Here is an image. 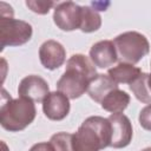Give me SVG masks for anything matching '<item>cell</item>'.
I'll return each instance as SVG.
<instances>
[{
	"label": "cell",
	"mask_w": 151,
	"mask_h": 151,
	"mask_svg": "<svg viewBox=\"0 0 151 151\" xmlns=\"http://www.w3.org/2000/svg\"><path fill=\"white\" fill-rule=\"evenodd\" d=\"M39 59L41 65L47 70L59 68L66 59L64 46L57 40H47L39 48Z\"/></svg>",
	"instance_id": "cell-9"
},
{
	"label": "cell",
	"mask_w": 151,
	"mask_h": 151,
	"mask_svg": "<svg viewBox=\"0 0 151 151\" xmlns=\"http://www.w3.org/2000/svg\"><path fill=\"white\" fill-rule=\"evenodd\" d=\"M29 151H55V150H54V147L52 146L51 143L44 142V143L34 144V145L29 149Z\"/></svg>",
	"instance_id": "cell-20"
},
{
	"label": "cell",
	"mask_w": 151,
	"mask_h": 151,
	"mask_svg": "<svg viewBox=\"0 0 151 151\" xmlns=\"http://www.w3.org/2000/svg\"><path fill=\"white\" fill-rule=\"evenodd\" d=\"M138 120H139V124L143 129L151 131V104L146 105L145 107H143L140 110Z\"/></svg>",
	"instance_id": "cell-19"
},
{
	"label": "cell",
	"mask_w": 151,
	"mask_h": 151,
	"mask_svg": "<svg viewBox=\"0 0 151 151\" xmlns=\"http://www.w3.org/2000/svg\"><path fill=\"white\" fill-rule=\"evenodd\" d=\"M81 6L73 1L60 2L53 12V21L61 31H74L80 26Z\"/></svg>",
	"instance_id": "cell-6"
},
{
	"label": "cell",
	"mask_w": 151,
	"mask_h": 151,
	"mask_svg": "<svg viewBox=\"0 0 151 151\" xmlns=\"http://www.w3.org/2000/svg\"><path fill=\"white\" fill-rule=\"evenodd\" d=\"M142 151H151V147H146V149H144V150H142Z\"/></svg>",
	"instance_id": "cell-22"
},
{
	"label": "cell",
	"mask_w": 151,
	"mask_h": 151,
	"mask_svg": "<svg viewBox=\"0 0 151 151\" xmlns=\"http://www.w3.org/2000/svg\"><path fill=\"white\" fill-rule=\"evenodd\" d=\"M0 13L1 51L7 46H20L29 41L33 34V28L28 22L13 18L12 6L1 2Z\"/></svg>",
	"instance_id": "cell-4"
},
{
	"label": "cell",
	"mask_w": 151,
	"mask_h": 151,
	"mask_svg": "<svg viewBox=\"0 0 151 151\" xmlns=\"http://www.w3.org/2000/svg\"><path fill=\"white\" fill-rule=\"evenodd\" d=\"M101 26V18L97 9L90 6H81V14H80V26L79 29L84 33H92L100 28Z\"/></svg>",
	"instance_id": "cell-15"
},
{
	"label": "cell",
	"mask_w": 151,
	"mask_h": 151,
	"mask_svg": "<svg viewBox=\"0 0 151 151\" xmlns=\"http://www.w3.org/2000/svg\"><path fill=\"white\" fill-rule=\"evenodd\" d=\"M90 59L94 66L99 68H107L118 60V54L113 41L101 40L92 45L90 50Z\"/></svg>",
	"instance_id": "cell-11"
},
{
	"label": "cell",
	"mask_w": 151,
	"mask_h": 151,
	"mask_svg": "<svg viewBox=\"0 0 151 151\" xmlns=\"http://www.w3.org/2000/svg\"><path fill=\"white\" fill-rule=\"evenodd\" d=\"M114 88H118V84L109 74H97L90 83L87 93L97 103L101 100Z\"/></svg>",
	"instance_id": "cell-12"
},
{
	"label": "cell",
	"mask_w": 151,
	"mask_h": 151,
	"mask_svg": "<svg viewBox=\"0 0 151 151\" xmlns=\"http://www.w3.org/2000/svg\"><path fill=\"white\" fill-rule=\"evenodd\" d=\"M50 143L55 151H73L72 147V134L67 132H58L53 134Z\"/></svg>",
	"instance_id": "cell-17"
},
{
	"label": "cell",
	"mask_w": 151,
	"mask_h": 151,
	"mask_svg": "<svg viewBox=\"0 0 151 151\" xmlns=\"http://www.w3.org/2000/svg\"><path fill=\"white\" fill-rule=\"evenodd\" d=\"M70 109L68 98L59 91L50 92L42 101V111L51 120H63L67 117Z\"/></svg>",
	"instance_id": "cell-10"
},
{
	"label": "cell",
	"mask_w": 151,
	"mask_h": 151,
	"mask_svg": "<svg viewBox=\"0 0 151 151\" xmlns=\"http://www.w3.org/2000/svg\"><path fill=\"white\" fill-rule=\"evenodd\" d=\"M97 76L91 59L84 54H73L66 63V68L57 83L58 91L68 99H77L87 92L91 80Z\"/></svg>",
	"instance_id": "cell-1"
},
{
	"label": "cell",
	"mask_w": 151,
	"mask_h": 151,
	"mask_svg": "<svg viewBox=\"0 0 151 151\" xmlns=\"http://www.w3.org/2000/svg\"><path fill=\"white\" fill-rule=\"evenodd\" d=\"M55 4L53 1H32V0H27L26 1V6L34 13L38 14H47L48 11L54 6Z\"/></svg>",
	"instance_id": "cell-18"
},
{
	"label": "cell",
	"mask_w": 151,
	"mask_h": 151,
	"mask_svg": "<svg viewBox=\"0 0 151 151\" xmlns=\"http://www.w3.org/2000/svg\"><path fill=\"white\" fill-rule=\"evenodd\" d=\"M130 103V96L119 88L112 90L100 103V106L111 113H122Z\"/></svg>",
	"instance_id": "cell-14"
},
{
	"label": "cell",
	"mask_w": 151,
	"mask_h": 151,
	"mask_svg": "<svg viewBox=\"0 0 151 151\" xmlns=\"http://www.w3.org/2000/svg\"><path fill=\"white\" fill-rule=\"evenodd\" d=\"M149 85L151 87V74H149Z\"/></svg>",
	"instance_id": "cell-21"
},
{
	"label": "cell",
	"mask_w": 151,
	"mask_h": 151,
	"mask_svg": "<svg viewBox=\"0 0 151 151\" xmlns=\"http://www.w3.org/2000/svg\"><path fill=\"white\" fill-rule=\"evenodd\" d=\"M118 57L123 63L137 64L150 52V44L146 37L136 31L124 32L113 39Z\"/></svg>",
	"instance_id": "cell-5"
},
{
	"label": "cell",
	"mask_w": 151,
	"mask_h": 151,
	"mask_svg": "<svg viewBox=\"0 0 151 151\" xmlns=\"http://www.w3.org/2000/svg\"><path fill=\"white\" fill-rule=\"evenodd\" d=\"M129 87L139 101L144 104H151V87L149 85L147 73L142 72L140 76L129 85Z\"/></svg>",
	"instance_id": "cell-16"
},
{
	"label": "cell",
	"mask_w": 151,
	"mask_h": 151,
	"mask_svg": "<svg viewBox=\"0 0 151 151\" xmlns=\"http://www.w3.org/2000/svg\"><path fill=\"white\" fill-rule=\"evenodd\" d=\"M35 116L37 110L34 101L24 97L12 99L2 88L0 124L5 130L11 132L21 131L34 120Z\"/></svg>",
	"instance_id": "cell-3"
},
{
	"label": "cell",
	"mask_w": 151,
	"mask_h": 151,
	"mask_svg": "<svg viewBox=\"0 0 151 151\" xmlns=\"http://www.w3.org/2000/svg\"><path fill=\"white\" fill-rule=\"evenodd\" d=\"M111 123V143L113 149H122L131 143L133 130L130 119L123 113H111L107 118Z\"/></svg>",
	"instance_id": "cell-7"
},
{
	"label": "cell",
	"mask_w": 151,
	"mask_h": 151,
	"mask_svg": "<svg viewBox=\"0 0 151 151\" xmlns=\"http://www.w3.org/2000/svg\"><path fill=\"white\" fill-rule=\"evenodd\" d=\"M111 143V123L107 118L92 116L86 118L72 134L73 151H100Z\"/></svg>",
	"instance_id": "cell-2"
},
{
	"label": "cell",
	"mask_w": 151,
	"mask_h": 151,
	"mask_svg": "<svg viewBox=\"0 0 151 151\" xmlns=\"http://www.w3.org/2000/svg\"><path fill=\"white\" fill-rule=\"evenodd\" d=\"M142 73V70L132 64L120 61L117 66L109 70L107 74L117 83V84H131L136 80Z\"/></svg>",
	"instance_id": "cell-13"
},
{
	"label": "cell",
	"mask_w": 151,
	"mask_h": 151,
	"mask_svg": "<svg viewBox=\"0 0 151 151\" xmlns=\"http://www.w3.org/2000/svg\"><path fill=\"white\" fill-rule=\"evenodd\" d=\"M18 93L20 97L31 99L32 101L40 103L50 93V87L47 81L35 74H31L25 77L18 87Z\"/></svg>",
	"instance_id": "cell-8"
}]
</instances>
